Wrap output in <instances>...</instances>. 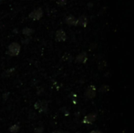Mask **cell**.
Masks as SVG:
<instances>
[{"instance_id": "obj_1", "label": "cell", "mask_w": 134, "mask_h": 133, "mask_svg": "<svg viewBox=\"0 0 134 133\" xmlns=\"http://www.w3.org/2000/svg\"><path fill=\"white\" fill-rule=\"evenodd\" d=\"M20 52V46L17 42H12L8 46V50L6 53L11 57H16Z\"/></svg>"}, {"instance_id": "obj_2", "label": "cell", "mask_w": 134, "mask_h": 133, "mask_svg": "<svg viewBox=\"0 0 134 133\" xmlns=\"http://www.w3.org/2000/svg\"><path fill=\"white\" fill-rule=\"evenodd\" d=\"M96 93H97V88L94 85H91L87 87L84 93V96L87 99H93L96 96Z\"/></svg>"}, {"instance_id": "obj_3", "label": "cell", "mask_w": 134, "mask_h": 133, "mask_svg": "<svg viewBox=\"0 0 134 133\" xmlns=\"http://www.w3.org/2000/svg\"><path fill=\"white\" fill-rule=\"evenodd\" d=\"M43 15V11L41 8H38L34 11H32L31 13L29 14V18H31L33 20H38L42 18Z\"/></svg>"}, {"instance_id": "obj_4", "label": "cell", "mask_w": 134, "mask_h": 133, "mask_svg": "<svg viewBox=\"0 0 134 133\" xmlns=\"http://www.w3.org/2000/svg\"><path fill=\"white\" fill-rule=\"evenodd\" d=\"M34 107L39 112H46L48 108V103L45 100L43 101H37L35 103Z\"/></svg>"}, {"instance_id": "obj_5", "label": "cell", "mask_w": 134, "mask_h": 133, "mask_svg": "<svg viewBox=\"0 0 134 133\" xmlns=\"http://www.w3.org/2000/svg\"><path fill=\"white\" fill-rule=\"evenodd\" d=\"M56 40L57 42H64L67 39V35L65 33V31L62 29H60L56 32Z\"/></svg>"}, {"instance_id": "obj_6", "label": "cell", "mask_w": 134, "mask_h": 133, "mask_svg": "<svg viewBox=\"0 0 134 133\" xmlns=\"http://www.w3.org/2000/svg\"><path fill=\"white\" fill-rule=\"evenodd\" d=\"M97 119V114H89L84 117L82 121V123L86 124V125H91L93 124Z\"/></svg>"}, {"instance_id": "obj_7", "label": "cell", "mask_w": 134, "mask_h": 133, "mask_svg": "<svg viewBox=\"0 0 134 133\" xmlns=\"http://www.w3.org/2000/svg\"><path fill=\"white\" fill-rule=\"evenodd\" d=\"M88 60L87 54L85 52H81L76 57V61L80 64H85Z\"/></svg>"}, {"instance_id": "obj_8", "label": "cell", "mask_w": 134, "mask_h": 133, "mask_svg": "<svg viewBox=\"0 0 134 133\" xmlns=\"http://www.w3.org/2000/svg\"><path fill=\"white\" fill-rule=\"evenodd\" d=\"M65 22L67 24L70 26H76L77 25V18H75L74 16L70 15L67 16L65 19Z\"/></svg>"}, {"instance_id": "obj_9", "label": "cell", "mask_w": 134, "mask_h": 133, "mask_svg": "<svg viewBox=\"0 0 134 133\" xmlns=\"http://www.w3.org/2000/svg\"><path fill=\"white\" fill-rule=\"evenodd\" d=\"M87 23H88V20L85 16H81L77 19V25L79 24L80 26L85 28L87 26Z\"/></svg>"}, {"instance_id": "obj_10", "label": "cell", "mask_w": 134, "mask_h": 133, "mask_svg": "<svg viewBox=\"0 0 134 133\" xmlns=\"http://www.w3.org/2000/svg\"><path fill=\"white\" fill-rule=\"evenodd\" d=\"M20 130V126L18 125H13L10 127L9 128V131H10L11 133H17Z\"/></svg>"}, {"instance_id": "obj_11", "label": "cell", "mask_w": 134, "mask_h": 133, "mask_svg": "<svg viewBox=\"0 0 134 133\" xmlns=\"http://www.w3.org/2000/svg\"><path fill=\"white\" fill-rule=\"evenodd\" d=\"M34 31L32 30L31 28H25L23 29L22 31V33L24 35H27V36H30L31 35L33 34Z\"/></svg>"}, {"instance_id": "obj_12", "label": "cell", "mask_w": 134, "mask_h": 133, "mask_svg": "<svg viewBox=\"0 0 134 133\" xmlns=\"http://www.w3.org/2000/svg\"><path fill=\"white\" fill-rule=\"evenodd\" d=\"M110 90V86L109 85H104L100 87V93H107V92H108Z\"/></svg>"}, {"instance_id": "obj_13", "label": "cell", "mask_w": 134, "mask_h": 133, "mask_svg": "<svg viewBox=\"0 0 134 133\" xmlns=\"http://www.w3.org/2000/svg\"><path fill=\"white\" fill-rule=\"evenodd\" d=\"M106 66H107L106 61H100L99 63V66H98V67H99L100 70H102L104 67H105Z\"/></svg>"}, {"instance_id": "obj_14", "label": "cell", "mask_w": 134, "mask_h": 133, "mask_svg": "<svg viewBox=\"0 0 134 133\" xmlns=\"http://www.w3.org/2000/svg\"><path fill=\"white\" fill-rule=\"evenodd\" d=\"M63 59L64 60H72V56H71L69 53H66L63 57Z\"/></svg>"}, {"instance_id": "obj_15", "label": "cell", "mask_w": 134, "mask_h": 133, "mask_svg": "<svg viewBox=\"0 0 134 133\" xmlns=\"http://www.w3.org/2000/svg\"><path fill=\"white\" fill-rule=\"evenodd\" d=\"M43 131H44L43 127H38L34 131V133H43Z\"/></svg>"}, {"instance_id": "obj_16", "label": "cell", "mask_w": 134, "mask_h": 133, "mask_svg": "<svg viewBox=\"0 0 134 133\" xmlns=\"http://www.w3.org/2000/svg\"><path fill=\"white\" fill-rule=\"evenodd\" d=\"M89 133H102L100 130H93V131H91Z\"/></svg>"}, {"instance_id": "obj_17", "label": "cell", "mask_w": 134, "mask_h": 133, "mask_svg": "<svg viewBox=\"0 0 134 133\" xmlns=\"http://www.w3.org/2000/svg\"><path fill=\"white\" fill-rule=\"evenodd\" d=\"M53 133H61V132H58V131H56V132H53Z\"/></svg>"}, {"instance_id": "obj_18", "label": "cell", "mask_w": 134, "mask_h": 133, "mask_svg": "<svg viewBox=\"0 0 134 133\" xmlns=\"http://www.w3.org/2000/svg\"><path fill=\"white\" fill-rule=\"evenodd\" d=\"M1 1H2V0H0V2H1Z\"/></svg>"}]
</instances>
